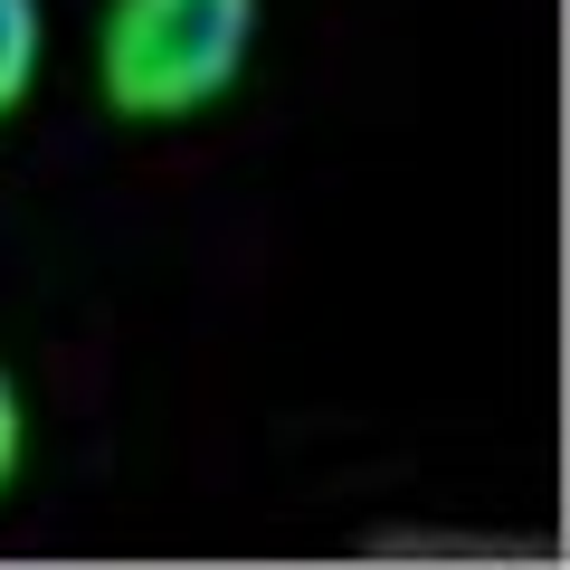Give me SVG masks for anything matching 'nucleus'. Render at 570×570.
Returning a JSON list of instances; mask_svg holds the SVG:
<instances>
[{
	"instance_id": "1",
	"label": "nucleus",
	"mask_w": 570,
	"mask_h": 570,
	"mask_svg": "<svg viewBox=\"0 0 570 570\" xmlns=\"http://www.w3.org/2000/svg\"><path fill=\"white\" fill-rule=\"evenodd\" d=\"M257 0H115L105 20V96L124 115H190L247 58Z\"/></svg>"
},
{
	"instance_id": "2",
	"label": "nucleus",
	"mask_w": 570,
	"mask_h": 570,
	"mask_svg": "<svg viewBox=\"0 0 570 570\" xmlns=\"http://www.w3.org/2000/svg\"><path fill=\"white\" fill-rule=\"evenodd\" d=\"M29 58H39V10H29V0H0V115L20 105Z\"/></svg>"
},
{
	"instance_id": "3",
	"label": "nucleus",
	"mask_w": 570,
	"mask_h": 570,
	"mask_svg": "<svg viewBox=\"0 0 570 570\" xmlns=\"http://www.w3.org/2000/svg\"><path fill=\"white\" fill-rule=\"evenodd\" d=\"M10 456H20V400H10V381H0V475H10Z\"/></svg>"
}]
</instances>
